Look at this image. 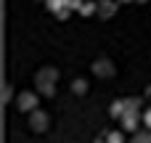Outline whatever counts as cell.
Returning a JSON list of instances; mask_svg holds the SVG:
<instances>
[{
    "label": "cell",
    "instance_id": "1",
    "mask_svg": "<svg viewBox=\"0 0 151 143\" xmlns=\"http://www.w3.org/2000/svg\"><path fill=\"white\" fill-rule=\"evenodd\" d=\"M29 106H35V96L24 93V96H21V109H29Z\"/></svg>",
    "mask_w": 151,
    "mask_h": 143
},
{
    "label": "cell",
    "instance_id": "3",
    "mask_svg": "<svg viewBox=\"0 0 151 143\" xmlns=\"http://www.w3.org/2000/svg\"><path fill=\"white\" fill-rule=\"evenodd\" d=\"M74 90L77 93H85V82H74Z\"/></svg>",
    "mask_w": 151,
    "mask_h": 143
},
{
    "label": "cell",
    "instance_id": "2",
    "mask_svg": "<svg viewBox=\"0 0 151 143\" xmlns=\"http://www.w3.org/2000/svg\"><path fill=\"white\" fill-rule=\"evenodd\" d=\"M32 125H35L37 130H42V127H45V114H35V117H32Z\"/></svg>",
    "mask_w": 151,
    "mask_h": 143
}]
</instances>
